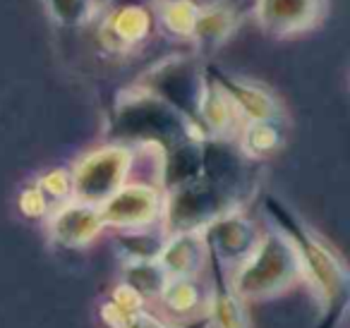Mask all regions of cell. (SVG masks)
<instances>
[{
    "label": "cell",
    "instance_id": "ac0fdd59",
    "mask_svg": "<svg viewBox=\"0 0 350 328\" xmlns=\"http://www.w3.org/2000/svg\"><path fill=\"white\" fill-rule=\"evenodd\" d=\"M200 8L192 0H168L161 5V25L178 36H190L195 29Z\"/></svg>",
    "mask_w": 350,
    "mask_h": 328
},
{
    "label": "cell",
    "instance_id": "44dd1931",
    "mask_svg": "<svg viewBox=\"0 0 350 328\" xmlns=\"http://www.w3.org/2000/svg\"><path fill=\"white\" fill-rule=\"evenodd\" d=\"M36 187L46 194L49 202H70V199H72V175L60 168L49 170V173L39 180Z\"/></svg>",
    "mask_w": 350,
    "mask_h": 328
},
{
    "label": "cell",
    "instance_id": "7402d4cb",
    "mask_svg": "<svg viewBox=\"0 0 350 328\" xmlns=\"http://www.w3.org/2000/svg\"><path fill=\"white\" fill-rule=\"evenodd\" d=\"M142 302H144V297H142V295L137 292V290L132 288L130 283H120L116 290H113V295H111V304L125 318H130L132 314L142 312Z\"/></svg>",
    "mask_w": 350,
    "mask_h": 328
},
{
    "label": "cell",
    "instance_id": "603a6c76",
    "mask_svg": "<svg viewBox=\"0 0 350 328\" xmlns=\"http://www.w3.org/2000/svg\"><path fill=\"white\" fill-rule=\"evenodd\" d=\"M49 199L39 187H29L20 194V211L29 218H44L49 213Z\"/></svg>",
    "mask_w": 350,
    "mask_h": 328
},
{
    "label": "cell",
    "instance_id": "3957f363",
    "mask_svg": "<svg viewBox=\"0 0 350 328\" xmlns=\"http://www.w3.org/2000/svg\"><path fill=\"white\" fill-rule=\"evenodd\" d=\"M103 226L132 230V228H149L161 213V194L151 184H120L106 202L98 204Z\"/></svg>",
    "mask_w": 350,
    "mask_h": 328
},
{
    "label": "cell",
    "instance_id": "8fae6325",
    "mask_svg": "<svg viewBox=\"0 0 350 328\" xmlns=\"http://www.w3.org/2000/svg\"><path fill=\"white\" fill-rule=\"evenodd\" d=\"M197 111H200L202 120L206 122L211 132L224 135L233 127L238 108L233 106L230 96L224 92L221 84H202V92L197 94Z\"/></svg>",
    "mask_w": 350,
    "mask_h": 328
},
{
    "label": "cell",
    "instance_id": "cb8c5ba5",
    "mask_svg": "<svg viewBox=\"0 0 350 328\" xmlns=\"http://www.w3.org/2000/svg\"><path fill=\"white\" fill-rule=\"evenodd\" d=\"M120 328H163V326H161L156 318L146 316L144 312H137V314H132V316L127 318V321L122 323Z\"/></svg>",
    "mask_w": 350,
    "mask_h": 328
},
{
    "label": "cell",
    "instance_id": "7a4b0ae2",
    "mask_svg": "<svg viewBox=\"0 0 350 328\" xmlns=\"http://www.w3.org/2000/svg\"><path fill=\"white\" fill-rule=\"evenodd\" d=\"M132 154L125 146H103L87 154L72 173V197L87 204H101L116 192L130 173Z\"/></svg>",
    "mask_w": 350,
    "mask_h": 328
},
{
    "label": "cell",
    "instance_id": "6da1fadb",
    "mask_svg": "<svg viewBox=\"0 0 350 328\" xmlns=\"http://www.w3.org/2000/svg\"><path fill=\"white\" fill-rule=\"evenodd\" d=\"M302 275V261L291 237L267 235L238 264L233 288L238 297H271Z\"/></svg>",
    "mask_w": 350,
    "mask_h": 328
},
{
    "label": "cell",
    "instance_id": "8992f818",
    "mask_svg": "<svg viewBox=\"0 0 350 328\" xmlns=\"http://www.w3.org/2000/svg\"><path fill=\"white\" fill-rule=\"evenodd\" d=\"M49 230L58 245L63 247H87L103 230V218L96 204L87 202H63L49 221Z\"/></svg>",
    "mask_w": 350,
    "mask_h": 328
},
{
    "label": "cell",
    "instance_id": "ffe728a7",
    "mask_svg": "<svg viewBox=\"0 0 350 328\" xmlns=\"http://www.w3.org/2000/svg\"><path fill=\"white\" fill-rule=\"evenodd\" d=\"M211 318L214 328H250L245 309L235 292H221L211 302Z\"/></svg>",
    "mask_w": 350,
    "mask_h": 328
},
{
    "label": "cell",
    "instance_id": "d6986e66",
    "mask_svg": "<svg viewBox=\"0 0 350 328\" xmlns=\"http://www.w3.org/2000/svg\"><path fill=\"white\" fill-rule=\"evenodd\" d=\"M46 10L58 25L79 27L96 15V0H44Z\"/></svg>",
    "mask_w": 350,
    "mask_h": 328
},
{
    "label": "cell",
    "instance_id": "30bf717a",
    "mask_svg": "<svg viewBox=\"0 0 350 328\" xmlns=\"http://www.w3.org/2000/svg\"><path fill=\"white\" fill-rule=\"evenodd\" d=\"M221 87L230 96L233 106L238 108V113L247 115L250 120H278L281 108H278L276 98L269 92H264L257 84L243 82V79H221Z\"/></svg>",
    "mask_w": 350,
    "mask_h": 328
},
{
    "label": "cell",
    "instance_id": "9c48e42d",
    "mask_svg": "<svg viewBox=\"0 0 350 328\" xmlns=\"http://www.w3.org/2000/svg\"><path fill=\"white\" fill-rule=\"evenodd\" d=\"M206 242H211L221 261L240 264L252 251L254 242H257V230L247 218L233 213V216H224L211 223Z\"/></svg>",
    "mask_w": 350,
    "mask_h": 328
},
{
    "label": "cell",
    "instance_id": "ba28073f",
    "mask_svg": "<svg viewBox=\"0 0 350 328\" xmlns=\"http://www.w3.org/2000/svg\"><path fill=\"white\" fill-rule=\"evenodd\" d=\"M151 31V15L142 5H122L101 25V44L108 51H127L144 41Z\"/></svg>",
    "mask_w": 350,
    "mask_h": 328
},
{
    "label": "cell",
    "instance_id": "5b68a950",
    "mask_svg": "<svg viewBox=\"0 0 350 328\" xmlns=\"http://www.w3.org/2000/svg\"><path fill=\"white\" fill-rule=\"evenodd\" d=\"M321 0H254V17L271 36H293L314 27Z\"/></svg>",
    "mask_w": 350,
    "mask_h": 328
},
{
    "label": "cell",
    "instance_id": "4fadbf2b",
    "mask_svg": "<svg viewBox=\"0 0 350 328\" xmlns=\"http://www.w3.org/2000/svg\"><path fill=\"white\" fill-rule=\"evenodd\" d=\"M173 218L180 226V230H197V226L209 221L216 211V199L204 187H187L175 197Z\"/></svg>",
    "mask_w": 350,
    "mask_h": 328
},
{
    "label": "cell",
    "instance_id": "9a60e30c",
    "mask_svg": "<svg viewBox=\"0 0 350 328\" xmlns=\"http://www.w3.org/2000/svg\"><path fill=\"white\" fill-rule=\"evenodd\" d=\"M125 283H130L142 297H159L168 283V273L161 269L156 259L151 261H130L125 266Z\"/></svg>",
    "mask_w": 350,
    "mask_h": 328
},
{
    "label": "cell",
    "instance_id": "2e32d148",
    "mask_svg": "<svg viewBox=\"0 0 350 328\" xmlns=\"http://www.w3.org/2000/svg\"><path fill=\"white\" fill-rule=\"evenodd\" d=\"M283 137L276 120H250L243 132V146L252 156H267L281 146Z\"/></svg>",
    "mask_w": 350,
    "mask_h": 328
},
{
    "label": "cell",
    "instance_id": "7c38bea8",
    "mask_svg": "<svg viewBox=\"0 0 350 328\" xmlns=\"http://www.w3.org/2000/svg\"><path fill=\"white\" fill-rule=\"evenodd\" d=\"M235 29V12L228 10L226 5H211L197 12L195 29H192V39L197 41V46L204 51L219 49Z\"/></svg>",
    "mask_w": 350,
    "mask_h": 328
},
{
    "label": "cell",
    "instance_id": "52a82bcc",
    "mask_svg": "<svg viewBox=\"0 0 350 328\" xmlns=\"http://www.w3.org/2000/svg\"><path fill=\"white\" fill-rule=\"evenodd\" d=\"M209 256V242L204 232L180 230L168 242H163L156 261L168 273V278H195L206 264Z\"/></svg>",
    "mask_w": 350,
    "mask_h": 328
},
{
    "label": "cell",
    "instance_id": "5bb4252c",
    "mask_svg": "<svg viewBox=\"0 0 350 328\" xmlns=\"http://www.w3.org/2000/svg\"><path fill=\"white\" fill-rule=\"evenodd\" d=\"M159 297L173 316H190L200 309L202 290L195 278H168Z\"/></svg>",
    "mask_w": 350,
    "mask_h": 328
},
{
    "label": "cell",
    "instance_id": "277c9868",
    "mask_svg": "<svg viewBox=\"0 0 350 328\" xmlns=\"http://www.w3.org/2000/svg\"><path fill=\"white\" fill-rule=\"evenodd\" d=\"M293 242H295L297 254H300L302 273H307L310 280H314L319 297L324 299L326 307L334 309V304L345 297V285H348L343 264L324 245H319L314 237L305 235L302 240Z\"/></svg>",
    "mask_w": 350,
    "mask_h": 328
},
{
    "label": "cell",
    "instance_id": "e0dca14e",
    "mask_svg": "<svg viewBox=\"0 0 350 328\" xmlns=\"http://www.w3.org/2000/svg\"><path fill=\"white\" fill-rule=\"evenodd\" d=\"M161 247H163V240L159 235H151L146 228H132L127 230V235L120 237L118 242V249L125 256V261H151L159 256Z\"/></svg>",
    "mask_w": 350,
    "mask_h": 328
}]
</instances>
